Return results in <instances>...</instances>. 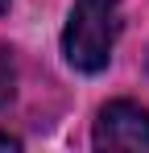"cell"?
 Masks as SVG:
<instances>
[{"label":"cell","mask_w":149,"mask_h":153,"mask_svg":"<svg viewBox=\"0 0 149 153\" xmlns=\"http://www.w3.org/2000/svg\"><path fill=\"white\" fill-rule=\"evenodd\" d=\"M120 4L124 0H74L66 29H62V54L74 71L95 75L112 62V46L120 37Z\"/></svg>","instance_id":"cell-1"},{"label":"cell","mask_w":149,"mask_h":153,"mask_svg":"<svg viewBox=\"0 0 149 153\" xmlns=\"http://www.w3.org/2000/svg\"><path fill=\"white\" fill-rule=\"evenodd\" d=\"M95 149H149V112L128 100H112L99 108Z\"/></svg>","instance_id":"cell-2"},{"label":"cell","mask_w":149,"mask_h":153,"mask_svg":"<svg viewBox=\"0 0 149 153\" xmlns=\"http://www.w3.org/2000/svg\"><path fill=\"white\" fill-rule=\"evenodd\" d=\"M13 91H17V66H13V54L0 46V108L13 100Z\"/></svg>","instance_id":"cell-3"},{"label":"cell","mask_w":149,"mask_h":153,"mask_svg":"<svg viewBox=\"0 0 149 153\" xmlns=\"http://www.w3.org/2000/svg\"><path fill=\"white\" fill-rule=\"evenodd\" d=\"M0 149H21V141H17V137H8V132H0Z\"/></svg>","instance_id":"cell-4"}]
</instances>
